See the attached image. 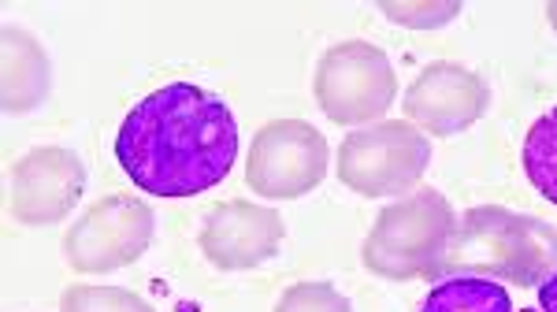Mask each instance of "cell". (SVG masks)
Returning <instances> with one entry per match:
<instances>
[{"label": "cell", "mask_w": 557, "mask_h": 312, "mask_svg": "<svg viewBox=\"0 0 557 312\" xmlns=\"http://www.w3.org/2000/svg\"><path fill=\"white\" fill-rule=\"evenodd\" d=\"M454 235V204L446 201V194L424 186L380 212L364 238L361 261L372 275L391 283L438 279V272H446Z\"/></svg>", "instance_id": "3"}, {"label": "cell", "mask_w": 557, "mask_h": 312, "mask_svg": "<svg viewBox=\"0 0 557 312\" xmlns=\"http://www.w3.org/2000/svg\"><path fill=\"white\" fill-rule=\"evenodd\" d=\"M431 164V141L409 120H383L375 127L346 134L338 146V178L361 198L412 194Z\"/></svg>", "instance_id": "5"}, {"label": "cell", "mask_w": 557, "mask_h": 312, "mask_svg": "<svg viewBox=\"0 0 557 312\" xmlns=\"http://www.w3.org/2000/svg\"><path fill=\"white\" fill-rule=\"evenodd\" d=\"M520 160H524L528 183H532L550 204H557V109L543 112L532 123Z\"/></svg>", "instance_id": "13"}, {"label": "cell", "mask_w": 557, "mask_h": 312, "mask_svg": "<svg viewBox=\"0 0 557 312\" xmlns=\"http://www.w3.org/2000/svg\"><path fill=\"white\" fill-rule=\"evenodd\" d=\"M331 146L305 120H272L257 130L246 157L249 190L268 201H294L327 178Z\"/></svg>", "instance_id": "6"}, {"label": "cell", "mask_w": 557, "mask_h": 312, "mask_svg": "<svg viewBox=\"0 0 557 312\" xmlns=\"http://www.w3.org/2000/svg\"><path fill=\"white\" fill-rule=\"evenodd\" d=\"M420 312H513V301H509V290L494 279L446 275L431 287Z\"/></svg>", "instance_id": "12"}, {"label": "cell", "mask_w": 557, "mask_h": 312, "mask_svg": "<svg viewBox=\"0 0 557 312\" xmlns=\"http://www.w3.org/2000/svg\"><path fill=\"white\" fill-rule=\"evenodd\" d=\"M275 312H354L349 298L331 283L309 279V283H294L278 294Z\"/></svg>", "instance_id": "15"}, {"label": "cell", "mask_w": 557, "mask_h": 312, "mask_svg": "<svg viewBox=\"0 0 557 312\" xmlns=\"http://www.w3.org/2000/svg\"><path fill=\"white\" fill-rule=\"evenodd\" d=\"M86 194V164L64 146H38L23 153L8 175V212L23 227H52L78 209Z\"/></svg>", "instance_id": "8"}, {"label": "cell", "mask_w": 557, "mask_h": 312, "mask_svg": "<svg viewBox=\"0 0 557 312\" xmlns=\"http://www.w3.org/2000/svg\"><path fill=\"white\" fill-rule=\"evenodd\" d=\"M546 15H550V26L557 30V0H554V4H546Z\"/></svg>", "instance_id": "18"}, {"label": "cell", "mask_w": 557, "mask_h": 312, "mask_svg": "<svg viewBox=\"0 0 557 312\" xmlns=\"http://www.w3.org/2000/svg\"><path fill=\"white\" fill-rule=\"evenodd\" d=\"M491 104V86L483 75L461 64H428L406 93V120L435 138H454L469 130Z\"/></svg>", "instance_id": "10"}, {"label": "cell", "mask_w": 557, "mask_h": 312, "mask_svg": "<svg viewBox=\"0 0 557 312\" xmlns=\"http://www.w3.org/2000/svg\"><path fill=\"white\" fill-rule=\"evenodd\" d=\"M286 238V223L275 209L257 201H223L205 216L197 235L205 261L220 272H249L272 261Z\"/></svg>", "instance_id": "9"}, {"label": "cell", "mask_w": 557, "mask_h": 312, "mask_svg": "<svg viewBox=\"0 0 557 312\" xmlns=\"http://www.w3.org/2000/svg\"><path fill=\"white\" fill-rule=\"evenodd\" d=\"M380 12H386L401 26H443L461 12V4H391L386 0V4H380Z\"/></svg>", "instance_id": "16"}, {"label": "cell", "mask_w": 557, "mask_h": 312, "mask_svg": "<svg viewBox=\"0 0 557 312\" xmlns=\"http://www.w3.org/2000/svg\"><path fill=\"white\" fill-rule=\"evenodd\" d=\"M152 209L131 194L94 201L67 227L64 257L78 275H108L138 261L152 242Z\"/></svg>", "instance_id": "7"}, {"label": "cell", "mask_w": 557, "mask_h": 312, "mask_svg": "<svg viewBox=\"0 0 557 312\" xmlns=\"http://www.w3.org/2000/svg\"><path fill=\"white\" fill-rule=\"evenodd\" d=\"M446 272L543 287L557 272V227L502 204H475L457 220Z\"/></svg>", "instance_id": "2"}, {"label": "cell", "mask_w": 557, "mask_h": 312, "mask_svg": "<svg viewBox=\"0 0 557 312\" xmlns=\"http://www.w3.org/2000/svg\"><path fill=\"white\" fill-rule=\"evenodd\" d=\"M539 309L557 312V272L543 283V287H539Z\"/></svg>", "instance_id": "17"}, {"label": "cell", "mask_w": 557, "mask_h": 312, "mask_svg": "<svg viewBox=\"0 0 557 312\" xmlns=\"http://www.w3.org/2000/svg\"><path fill=\"white\" fill-rule=\"evenodd\" d=\"M238 160V120L197 83H168L141 97L115 134V164L152 198H197Z\"/></svg>", "instance_id": "1"}, {"label": "cell", "mask_w": 557, "mask_h": 312, "mask_svg": "<svg viewBox=\"0 0 557 312\" xmlns=\"http://www.w3.org/2000/svg\"><path fill=\"white\" fill-rule=\"evenodd\" d=\"M60 312H157L141 294L127 287H94V283H75L60 298Z\"/></svg>", "instance_id": "14"}, {"label": "cell", "mask_w": 557, "mask_h": 312, "mask_svg": "<svg viewBox=\"0 0 557 312\" xmlns=\"http://www.w3.org/2000/svg\"><path fill=\"white\" fill-rule=\"evenodd\" d=\"M0 71H4V89H0V101L4 112H34L45 104L52 89V64L45 57L30 30L20 26H4L0 34Z\"/></svg>", "instance_id": "11"}, {"label": "cell", "mask_w": 557, "mask_h": 312, "mask_svg": "<svg viewBox=\"0 0 557 312\" xmlns=\"http://www.w3.org/2000/svg\"><path fill=\"white\" fill-rule=\"evenodd\" d=\"M524 312H532V309H524Z\"/></svg>", "instance_id": "19"}, {"label": "cell", "mask_w": 557, "mask_h": 312, "mask_svg": "<svg viewBox=\"0 0 557 312\" xmlns=\"http://www.w3.org/2000/svg\"><path fill=\"white\" fill-rule=\"evenodd\" d=\"M312 93L331 123L338 127H375L391 112L398 93V75L380 45L338 41L320 57L312 75Z\"/></svg>", "instance_id": "4"}]
</instances>
